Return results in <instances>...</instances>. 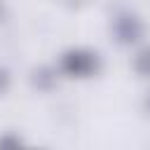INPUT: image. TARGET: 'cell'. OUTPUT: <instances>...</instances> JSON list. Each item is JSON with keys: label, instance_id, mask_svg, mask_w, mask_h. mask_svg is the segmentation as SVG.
<instances>
[{"label": "cell", "instance_id": "obj_1", "mask_svg": "<svg viewBox=\"0 0 150 150\" xmlns=\"http://www.w3.org/2000/svg\"><path fill=\"white\" fill-rule=\"evenodd\" d=\"M59 73L63 77H73V80H89L94 75L101 73L103 68V59L98 52L87 49V47H70L59 56Z\"/></svg>", "mask_w": 150, "mask_h": 150}, {"label": "cell", "instance_id": "obj_2", "mask_svg": "<svg viewBox=\"0 0 150 150\" xmlns=\"http://www.w3.org/2000/svg\"><path fill=\"white\" fill-rule=\"evenodd\" d=\"M110 35L117 45L122 47H136L143 42L145 38V21L131 12V9H122L112 16L110 21Z\"/></svg>", "mask_w": 150, "mask_h": 150}, {"label": "cell", "instance_id": "obj_3", "mask_svg": "<svg viewBox=\"0 0 150 150\" xmlns=\"http://www.w3.org/2000/svg\"><path fill=\"white\" fill-rule=\"evenodd\" d=\"M61 77H63V75L59 73V68H56V66H49V63H40V66H35V68H30V73H28L30 87H33L35 91H40V94L54 91V89L59 87V80H61Z\"/></svg>", "mask_w": 150, "mask_h": 150}, {"label": "cell", "instance_id": "obj_4", "mask_svg": "<svg viewBox=\"0 0 150 150\" xmlns=\"http://www.w3.org/2000/svg\"><path fill=\"white\" fill-rule=\"evenodd\" d=\"M131 68L138 77L150 80V45H143V47L136 49V54L131 59Z\"/></svg>", "mask_w": 150, "mask_h": 150}, {"label": "cell", "instance_id": "obj_5", "mask_svg": "<svg viewBox=\"0 0 150 150\" xmlns=\"http://www.w3.org/2000/svg\"><path fill=\"white\" fill-rule=\"evenodd\" d=\"M0 150H23V141L16 134H2L0 136Z\"/></svg>", "mask_w": 150, "mask_h": 150}, {"label": "cell", "instance_id": "obj_6", "mask_svg": "<svg viewBox=\"0 0 150 150\" xmlns=\"http://www.w3.org/2000/svg\"><path fill=\"white\" fill-rule=\"evenodd\" d=\"M9 89H12V73L5 66H0V96H5Z\"/></svg>", "mask_w": 150, "mask_h": 150}, {"label": "cell", "instance_id": "obj_7", "mask_svg": "<svg viewBox=\"0 0 150 150\" xmlns=\"http://www.w3.org/2000/svg\"><path fill=\"white\" fill-rule=\"evenodd\" d=\"M94 0H59V5H63L66 9H73V12H80L84 7H89Z\"/></svg>", "mask_w": 150, "mask_h": 150}, {"label": "cell", "instance_id": "obj_8", "mask_svg": "<svg viewBox=\"0 0 150 150\" xmlns=\"http://www.w3.org/2000/svg\"><path fill=\"white\" fill-rule=\"evenodd\" d=\"M7 19H9V5H7V0H0V26Z\"/></svg>", "mask_w": 150, "mask_h": 150}, {"label": "cell", "instance_id": "obj_9", "mask_svg": "<svg viewBox=\"0 0 150 150\" xmlns=\"http://www.w3.org/2000/svg\"><path fill=\"white\" fill-rule=\"evenodd\" d=\"M141 105H143V112L150 117V89L143 94V101H141Z\"/></svg>", "mask_w": 150, "mask_h": 150}, {"label": "cell", "instance_id": "obj_10", "mask_svg": "<svg viewBox=\"0 0 150 150\" xmlns=\"http://www.w3.org/2000/svg\"><path fill=\"white\" fill-rule=\"evenodd\" d=\"M23 150H38V148H23Z\"/></svg>", "mask_w": 150, "mask_h": 150}]
</instances>
